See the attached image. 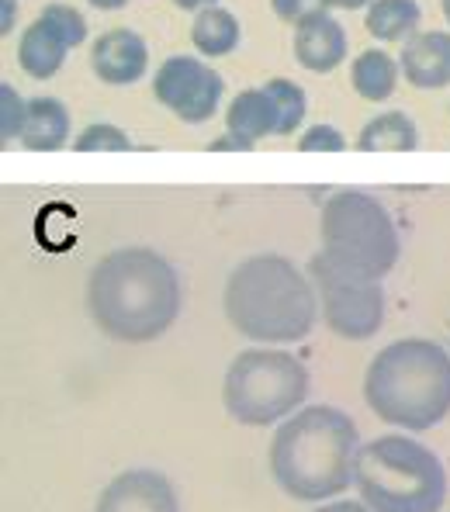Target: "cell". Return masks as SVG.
Returning a JSON list of instances; mask_svg holds the SVG:
<instances>
[{
	"label": "cell",
	"mask_w": 450,
	"mask_h": 512,
	"mask_svg": "<svg viewBox=\"0 0 450 512\" xmlns=\"http://www.w3.org/2000/svg\"><path fill=\"white\" fill-rule=\"evenodd\" d=\"M180 274L163 253L125 246L94 263L87 277L90 322L115 343H153L180 315Z\"/></svg>",
	"instance_id": "cell-1"
},
{
	"label": "cell",
	"mask_w": 450,
	"mask_h": 512,
	"mask_svg": "<svg viewBox=\"0 0 450 512\" xmlns=\"http://www.w3.org/2000/svg\"><path fill=\"white\" fill-rule=\"evenodd\" d=\"M357 423L336 405H305L274 429L270 478L295 502H329L354 485Z\"/></svg>",
	"instance_id": "cell-2"
},
{
	"label": "cell",
	"mask_w": 450,
	"mask_h": 512,
	"mask_svg": "<svg viewBox=\"0 0 450 512\" xmlns=\"http://www.w3.org/2000/svg\"><path fill=\"white\" fill-rule=\"evenodd\" d=\"M222 308L239 336L264 346L298 343L315 329L319 295L312 277L281 253H257L229 270Z\"/></svg>",
	"instance_id": "cell-3"
},
{
	"label": "cell",
	"mask_w": 450,
	"mask_h": 512,
	"mask_svg": "<svg viewBox=\"0 0 450 512\" xmlns=\"http://www.w3.org/2000/svg\"><path fill=\"white\" fill-rule=\"evenodd\" d=\"M364 402L381 423L426 433L450 416V350L405 336L374 353L364 374Z\"/></svg>",
	"instance_id": "cell-4"
},
{
	"label": "cell",
	"mask_w": 450,
	"mask_h": 512,
	"mask_svg": "<svg viewBox=\"0 0 450 512\" xmlns=\"http://www.w3.org/2000/svg\"><path fill=\"white\" fill-rule=\"evenodd\" d=\"M354 488L374 512H440L447 502V468L430 447L388 433L357 450Z\"/></svg>",
	"instance_id": "cell-5"
},
{
	"label": "cell",
	"mask_w": 450,
	"mask_h": 512,
	"mask_svg": "<svg viewBox=\"0 0 450 512\" xmlns=\"http://www.w3.org/2000/svg\"><path fill=\"white\" fill-rule=\"evenodd\" d=\"M312 374L291 350L253 346L232 357L222 381V405L239 426H281L305 409Z\"/></svg>",
	"instance_id": "cell-6"
},
{
	"label": "cell",
	"mask_w": 450,
	"mask_h": 512,
	"mask_svg": "<svg viewBox=\"0 0 450 512\" xmlns=\"http://www.w3.org/2000/svg\"><path fill=\"white\" fill-rule=\"evenodd\" d=\"M322 256L333 267L364 281H385L402 256V239L392 215L364 191H336L322 205Z\"/></svg>",
	"instance_id": "cell-7"
},
{
	"label": "cell",
	"mask_w": 450,
	"mask_h": 512,
	"mask_svg": "<svg viewBox=\"0 0 450 512\" xmlns=\"http://www.w3.org/2000/svg\"><path fill=\"white\" fill-rule=\"evenodd\" d=\"M305 274L312 277L322 322L333 336L364 343L385 326V291L378 281L347 274V270L333 267L322 253L312 256Z\"/></svg>",
	"instance_id": "cell-8"
},
{
	"label": "cell",
	"mask_w": 450,
	"mask_h": 512,
	"mask_svg": "<svg viewBox=\"0 0 450 512\" xmlns=\"http://www.w3.org/2000/svg\"><path fill=\"white\" fill-rule=\"evenodd\" d=\"M153 97L180 122L201 125L219 111L225 97V80L205 59L198 56H170L153 77Z\"/></svg>",
	"instance_id": "cell-9"
},
{
	"label": "cell",
	"mask_w": 450,
	"mask_h": 512,
	"mask_svg": "<svg viewBox=\"0 0 450 512\" xmlns=\"http://www.w3.org/2000/svg\"><path fill=\"white\" fill-rule=\"evenodd\" d=\"M94 512H180V499L174 481L163 471L132 468L104 485Z\"/></svg>",
	"instance_id": "cell-10"
},
{
	"label": "cell",
	"mask_w": 450,
	"mask_h": 512,
	"mask_svg": "<svg viewBox=\"0 0 450 512\" xmlns=\"http://www.w3.org/2000/svg\"><path fill=\"white\" fill-rule=\"evenodd\" d=\"M90 66H94L97 80L111 87H129L139 84L149 70V49L142 35L129 32V28H111L90 49Z\"/></svg>",
	"instance_id": "cell-11"
},
{
	"label": "cell",
	"mask_w": 450,
	"mask_h": 512,
	"mask_svg": "<svg viewBox=\"0 0 450 512\" xmlns=\"http://www.w3.org/2000/svg\"><path fill=\"white\" fill-rule=\"evenodd\" d=\"M295 59L312 73H333L347 59V28L329 11L295 25Z\"/></svg>",
	"instance_id": "cell-12"
},
{
	"label": "cell",
	"mask_w": 450,
	"mask_h": 512,
	"mask_svg": "<svg viewBox=\"0 0 450 512\" xmlns=\"http://www.w3.org/2000/svg\"><path fill=\"white\" fill-rule=\"evenodd\" d=\"M399 70L412 87H450V32H416L402 45Z\"/></svg>",
	"instance_id": "cell-13"
},
{
	"label": "cell",
	"mask_w": 450,
	"mask_h": 512,
	"mask_svg": "<svg viewBox=\"0 0 450 512\" xmlns=\"http://www.w3.org/2000/svg\"><path fill=\"white\" fill-rule=\"evenodd\" d=\"M225 132L236 139L257 146L267 135H277V108L274 97L267 94V87H250L239 90L225 108Z\"/></svg>",
	"instance_id": "cell-14"
},
{
	"label": "cell",
	"mask_w": 450,
	"mask_h": 512,
	"mask_svg": "<svg viewBox=\"0 0 450 512\" xmlns=\"http://www.w3.org/2000/svg\"><path fill=\"white\" fill-rule=\"evenodd\" d=\"M66 52L70 45L59 39V32L49 25V21H32L25 28L18 42V66L28 73L32 80H52L66 63Z\"/></svg>",
	"instance_id": "cell-15"
},
{
	"label": "cell",
	"mask_w": 450,
	"mask_h": 512,
	"mask_svg": "<svg viewBox=\"0 0 450 512\" xmlns=\"http://www.w3.org/2000/svg\"><path fill=\"white\" fill-rule=\"evenodd\" d=\"M70 142V111L56 97H32L28 101V122L21 132V146L32 153H52Z\"/></svg>",
	"instance_id": "cell-16"
},
{
	"label": "cell",
	"mask_w": 450,
	"mask_h": 512,
	"mask_svg": "<svg viewBox=\"0 0 450 512\" xmlns=\"http://www.w3.org/2000/svg\"><path fill=\"white\" fill-rule=\"evenodd\" d=\"M423 7L416 0H374L364 14V28L374 42H409L419 32Z\"/></svg>",
	"instance_id": "cell-17"
},
{
	"label": "cell",
	"mask_w": 450,
	"mask_h": 512,
	"mask_svg": "<svg viewBox=\"0 0 450 512\" xmlns=\"http://www.w3.org/2000/svg\"><path fill=\"white\" fill-rule=\"evenodd\" d=\"M399 59L388 56L385 49H367L360 52L354 59V66H350V84L364 101H388V97L395 94V87H399Z\"/></svg>",
	"instance_id": "cell-18"
},
{
	"label": "cell",
	"mask_w": 450,
	"mask_h": 512,
	"mask_svg": "<svg viewBox=\"0 0 450 512\" xmlns=\"http://www.w3.org/2000/svg\"><path fill=\"white\" fill-rule=\"evenodd\" d=\"M239 39H243V28H239L236 14L225 11V7H205V11L194 14L191 42L201 56L208 59L229 56V52H236Z\"/></svg>",
	"instance_id": "cell-19"
},
{
	"label": "cell",
	"mask_w": 450,
	"mask_h": 512,
	"mask_svg": "<svg viewBox=\"0 0 450 512\" xmlns=\"http://www.w3.org/2000/svg\"><path fill=\"white\" fill-rule=\"evenodd\" d=\"M419 146V132L409 115L402 111H385V115L371 118L357 135L360 153H409Z\"/></svg>",
	"instance_id": "cell-20"
},
{
	"label": "cell",
	"mask_w": 450,
	"mask_h": 512,
	"mask_svg": "<svg viewBox=\"0 0 450 512\" xmlns=\"http://www.w3.org/2000/svg\"><path fill=\"white\" fill-rule=\"evenodd\" d=\"M267 94L274 97L277 108V135H291L298 132L305 122V111H309V101H305V90L295 84V80L274 77L267 80Z\"/></svg>",
	"instance_id": "cell-21"
},
{
	"label": "cell",
	"mask_w": 450,
	"mask_h": 512,
	"mask_svg": "<svg viewBox=\"0 0 450 512\" xmlns=\"http://www.w3.org/2000/svg\"><path fill=\"white\" fill-rule=\"evenodd\" d=\"M73 149H80V153H129L132 139L118 125L97 122V125H87L84 132L77 135Z\"/></svg>",
	"instance_id": "cell-22"
},
{
	"label": "cell",
	"mask_w": 450,
	"mask_h": 512,
	"mask_svg": "<svg viewBox=\"0 0 450 512\" xmlns=\"http://www.w3.org/2000/svg\"><path fill=\"white\" fill-rule=\"evenodd\" d=\"M25 122H28V101L11 84H0V139H4V146H11L14 139L21 142Z\"/></svg>",
	"instance_id": "cell-23"
},
{
	"label": "cell",
	"mask_w": 450,
	"mask_h": 512,
	"mask_svg": "<svg viewBox=\"0 0 450 512\" xmlns=\"http://www.w3.org/2000/svg\"><path fill=\"white\" fill-rule=\"evenodd\" d=\"M42 21H49V25L59 32V39L70 45V49H77V45L87 42V21H84V14H80L77 7H70V4H49L42 11Z\"/></svg>",
	"instance_id": "cell-24"
},
{
	"label": "cell",
	"mask_w": 450,
	"mask_h": 512,
	"mask_svg": "<svg viewBox=\"0 0 450 512\" xmlns=\"http://www.w3.org/2000/svg\"><path fill=\"white\" fill-rule=\"evenodd\" d=\"M298 149L302 153H343L347 139L336 125H309L298 139Z\"/></svg>",
	"instance_id": "cell-25"
},
{
	"label": "cell",
	"mask_w": 450,
	"mask_h": 512,
	"mask_svg": "<svg viewBox=\"0 0 450 512\" xmlns=\"http://www.w3.org/2000/svg\"><path fill=\"white\" fill-rule=\"evenodd\" d=\"M270 7L284 25H302L305 18L326 11V0H270Z\"/></svg>",
	"instance_id": "cell-26"
},
{
	"label": "cell",
	"mask_w": 450,
	"mask_h": 512,
	"mask_svg": "<svg viewBox=\"0 0 450 512\" xmlns=\"http://www.w3.org/2000/svg\"><path fill=\"white\" fill-rule=\"evenodd\" d=\"M208 149H212V153H222V149H232V153H250V142H243V139H236V135H229L225 132L222 139H215V142H208Z\"/></svg>",
	"instance_id": "cell-27"
},
{
	"label": "cell",
	"mask_w": 450,
	"mask_h": 512,
	"mask_svg": "<svg viewBox=\"0 0 450 512\" xmlns=\"http://www.w3.org/2000/svg\"><path fill=\"white\" fill-rule=\"evenodd\" d=\"M315 512H374L367 502H357V499H336V502H326V506H319Z\"/></svg>",
	"instance_id": "cell-28"
},
{
	"label": "cell",
	"mask_w": 450,
	"mask_h": 512,
	"mask_svg": "<svg viewBox=\"0 0 450 512\" xmlns=\"http://www.w3.org/2000/svg\"><path fill=\"white\" fill-rule=\"evenodd\" d=\"M0 14H4V18H0V32L11 35L14 18H18V4H14V0H0Z\"/></svg>",
	"instance_id": "cell-29"
},
{
	"label": "cell",
	"mask_w": 450,
	"mask_h": 512,
	"mask_svg": "<svg viewBox=\"0 0 450 512\" xmlns=\"http://www.w3.org/2000/svg\"><path fill=\"white\" fill-rule=\"evenodd\" d=\"M374 0H326V11L329 7H336V11H367Z\"/></svg>",
	"instance_id": "cell-30"
},
{
	"label": "cell",
	"mask_w": 450,
	"mask_h": 512,
	"mask_svg": "<svg viewBox=\"0 0 450 512\" xmlns=\"http://www.w3.org/2000/svg\"><path fill=\"white\" fill-rule=\"evenodd\" d=\"M180 11H205V7H219V0H174Z\"/></svg>",
	"instance_id": "cell-31"
},
{
	"label": "cell",
	"mask_w": 450,
	"mask_h": 512,
	"mask_svg": "<svg viewBox=\"0 0 450 512\" xmlns=\"http://www.w3.org/2000/svg\"><path fill=\"white\" fill-rule=\"evenodd\" d=\"M90 7H97V11H118V7H125L129 0H87Z\"/></svg>",
	"instance_id": "cell-32"
},
{
	"label": "cell",
	"mask_w": 450,
	"mask_h": 512,
	"mask_svg": "<svg viewBox=\"0 0 450 512\" xmlns=\"http://www.w3.org/2000/svg\"><path fill=\"white\" fill-rule=\"evenodd\" d=\"M440 7H444V18L450 21V0H440Z\"/></svg>",
	"instance_id": "cell-33"
}]
</instances>
